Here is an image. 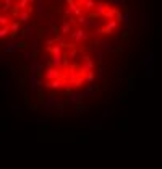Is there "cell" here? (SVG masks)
<instances>
[{"instance_id": "9", "label": "cell", "mask_w": 162, "mask_h": 169, "mask_svg": "<svg viewBox=\"0 0 162 169\" xmlns=\"http://www.w3.org/2000/svg\"><path fill=\"white\" fill-rule=\"evenodd\" d=\"M65 83H67L65 78L60 77V78H55V80H50V86H49V88H52V89H60V88H63V84H65Z\"/></svg>"}, {"instance_id": "46", "label": "cell", "mask_w": 162, "mask_h": 169, "mask_svg": "<svg viewBox=\"0 0 162 169\" xmlns=\"http://www.w3.org/2000/svg\"><path fill=\"white\" fill-rule=\"evenodd\" d=\"M25 2H28V3H29V2H33V0H25Z\"/></svg>"}, {"instance_id": "29", "label": "cell", "mask_w": 162, "mask_h": 169, "mask_svg": "<svg viewBox=\"0 0 162 169\" xmlns=\"http://www.w3.org/2000/svg\"><path fill=\"white\" fill-rule=\"evenodd\" d=\"M67 55H68V59H70V60H76V57H78V52L75 50V47H70V52H68Z\"/></svg>"}, {"instance_id": "35", "label": "cell", "mask_w": 162, "mask_h": 169, "mask_svg": "<svg viewBox=\"0 0 162 169\" xmlns=\"http://www.w3.org/2000/svg\"><path fill=\"white\" fill-rule=\"evenodd\" d=\"M0 25H8V16L7 15H0Z\"/></svg>"}, {"instance_id": "33", "label": "cell", "mask_w": 162, "mask_h": 169, "mask_svg": "<svg viewBox=\"0 0 162 169\" xmlns=\"http://www.w3.org/2000/svg\"><path fill=\"white\" fill-rule=\"evenodd\" d=\"M71 13H73V16H79L81 13H83V8H81V5H78V7L75 8V10H73Z\"/></svg>"}, {"instance_id": "24", "label": "cell", "mask_w": 162, "mask_h": 169, "mask_svg": "<svg viewBox=\"0 0 162 169\" xmlns=\"http://www.w3.org/2000/svg\"><path fill=\"white\" fill-rule=\"evenodd\" d=\"M23 59H25L26 62H33V60H36V54H34L33 50H28V52L23 54Z\"/></svg>"}, {"instance_id": "43", "label": "cell", "mask_w": 162, "mask_h": 169, "mask_svg": "<svg viewBox=\"0 0 162 169\" xmlns=\"http://www.w3.org/2000/svg\"><path fill=\"white\" fill-rule=\"evenodd\" d=\"M84 2H86V0H76V3H78V5H83Z\"/></svg>"}, {"instance_id": "11", "label": "cell", "mask_w": 162, "mask_h": 169, "mask_svg": "<svg viewBox=\"0 0 162 169\" xmlns=\"http://www.w3.org/2000/svg\"><path fill=\"white\" fill-rule=\"evenodd\" d=\"M36 8H37L39 18H44V16H47V10H45L44 0H37V2H36Z\"/></svg>"}, {"instance_id": "34", "label": "cell", "mask_w": 162, "mask_h": 169, "mask_svg": "<svg viewBox=\"0 0 162 169\" xmlns=\"http://www.w3.org/2000/svg\"><path fill=\"white\" fill-rule=\"evenodd\" d=\"M110 114V108H109V104H104V111H102V117H107Z\"/></svg>"}, {"instance_id": "37", "label": "cell", "mask_w": 162, "mask_h": 169, "mask_svg": "<svg viewBox=\"0 0 162 169\" xmlns=\"http://www.w3.org/2000/svg\"><path fill=\"white\" fill-rule=\"evenodd\" d=\"M107 70H106V67H104V69H101L99 70V73H97V77H99V78H106L107 77V73H106Z\"/></svg>"}, {"instance_id": "23", "label": "cell", "mask_w": 162, "mask_h": 169, "mask_svg": "<svg viewBox=\"0 0 162 169\" xmlns=\"http://www.w3.org/2000/svg\"><path fill=\"white\" fill-rule=\"evenodd\" d=\"M83 28H96V26H99V23H97L96 20H89V18H86V21L83 25H81Z\"/></svg>"}, {"instance_id": "10", "label": "cell", "mask_w": 162, "mask_h": 169, "mask_svg": "<svg viewBox=\"0 0 162 169\" xmlns=\"http://www.w3.org/2000/svg\"><path fill=\"white\" fill-rule=\"evenodd\" d=\"M50 62H52V67L54 69H62V54H54L50 55Z\"/></svg>"}, {"instance_id": "7", "label": "cell", "mask_w": 162, "mask_h": 169, "mask_svg": "<svg viewBox=\"0 0 162 169\" xmlns=\"http://www.w3.org/2000/svg\"><path fill=\"white\" fill-rule=\"evenodd\" d=\"M115 20H117V21H122V23H126V25H128L130 21H131V12H125V13L117 12V15H115Z\"/></svg>"}, {"instance_id": "40", "label": "cell", "mask_w": 162, "mask_h": 169, "mask_svg": "<svg viewBox=\"0 0 162 169\" xmlns=\"http://www.w3.org/2000/svg\"><path fill=\"white\" fill-rule=\"evenodd\" d=\"M76 124H79V125H91V124H92V120H78Z\"/></svg>"}, {"instance_id": "14", "label": "cell", "mask_w": 162, "mask_h": 169, "mask_svg": "<svg viewBox=\"0 0 162 169\" xmlns=\"http://www.w3.org/2000/svg\"><path fill=\"white\" fill-rule=\"evenodd\" d=\"M117 12L118 10L117 8H114V7H110V5H109V7L106 8V12H104V18H107V20H114L115 18V15H117Z\"/></svg>"}, {"instance_id": "41", "label": "cell", "mask_w": 162, "mask_h": 169, "mask_svg": "<svg viewBox=\"0 0 162 169\" xmlns=\"http://www.w3.org/2000/svg\"><path fill=\"white\" fill-rule=\"evenodd\" d=\"M39 125H49V120H39Z\"/></svg>"}, {"instance_id": "27", "label": "cell", "mask_w": 162, "mask_h": 169, "mask_svg": "<svg viewBox=\"0 0 162 169\" xmlns=\"http://www.w3.org/2000/svg\"><path fill=\"white\" fill-rule=\"evenodd\" d=\"M8 34H10V28H8V25H3L2 28H0V39L8 36Z\"/></svg>"}, {"instance_id": "44", "label": "cell", "mask_w": 162, "mask_h": 169, "mask_svg": "<svg viewBox=\"0 0 162 169\" xmlns=\"http://www.w3.org/2000/svg\"><path fill=\"white\" fill-rule=\"evenodd\" d=\"M2 59H3V55H2V54H0V64H2Z\"/></svg>"}, {"instance_id": "31", "label": "cell", "mask_w": 162, "mask_h": 169, "mask_svg": "<svg viewBox=\"0 0 162 169\" xmlns=\"http://www.w3.org/2000/svg\"><path fill=\"white\" fill-rule=\"evenodd\" d=\"M70 73H68V78H70V80H76V78L79 77V73L76 72V69H71V70H68Z\"/></svg>"}, {"instance_id": "15", "label": "cell", "mask_w": 162, "mask_h": 169, "mask_svg": "<svg viewBox=\"0 0 162 169\" xmlns=\"http://www.w3.org/2000/svg\"><path fill=\"white\" fill-rule=\"evenodd\" d=\"M29 44H31V50L34 54H37L39 52V36H36V34L31 36L29 37Z\"/></svg>"}, {"instance_id": "36", "label": "cell", "mask_w": 162, "mask_h": 169, "mask_svg": "<svg viewBox=\"0 0 162 169\" xmlns=\"http://www.w3.org/2000/svg\"><path fill=\"white\" fill-rule=\"evenodd\" d=\"M92 124H94V125H91L92 130H96V128H97V130H101V128H102V122H92Z\"/></svg>"}, {"instance_id": "1", "label": "cell", "mask_w": 162, "mask_h": 169, "mask_svg": "<svg viewBox=\"0 0 162 169\" xmlns=\"http://www.w3.org/2000/svg\"><path fill=\"white\" fill-rule=\"evenodd\" d=\"M68 36H70V41L73 44H81L83 41H86V39H89L88 33L84 31V28H78V29H75V31H70Z\"/></svg>"}, {"instance_id": "12", "label": "cell", "mask_w": 162, "mask_h": 169, "mask_svg": "<svg viewBox=\"0 0 162 169\" xmlns=\"http://www.w3.org/2000/svg\"><path fill=\"white\" fill-rule=\"evenodd\" d=\"M16 50H18V44H16V41H11L3 47V54H15Z\"/></svg>"}, {"instance_id": "16", "label": "cell", "mask_w": 162, "mask_h": 169, "mask_svg": "<svg viewBox=\"0 0 162 169\" xmlns=\"http://www.w3.org/2000/svg\"><path fill=\"white\" fill-rule=\"evenodd\" d=\"M8 28H10V34L11 36H16L18 33L21 31V23L20 21H15V23H8Z\"/></svg>"}, {"instance_id": "45", "label": "cell", "mask_w": 162, "mask_h": 169, "mask_svg": "<svg viewBox=\"0 0 162 169\" xmlns=\"http://www.w3.org/2000/svg\"><path fill=\"white\" fill-rule=\"evenodd\" d=\"M70 2H75V0H67V3H70Z\"/></svg>"}, {"instance_id": "21", "label": "cell", "mask_w": 162, "mask_h": 169, "mask_svg": "<svg viewBox=\"0 0 162 169\" xmlns=\"http://www.w3.org/2000/svg\"><path fill=\"white\" fill-rule=\"evenodd\" d=\"M99 46H101V49L104 50V52H110V50H112V44H110V41H107V39L101 41Z\"/></svg>"}, {"instance_id": "2", "label": "cell", "mask_w": 162, "mask_h": 169, "mask_svg": "<svg viewBox=\"0 0 162 169\" xmlns=\"http://www.w3.org/2000/svg\"><path fill=\"white\" fill-rule=\"evenodd\" d=\"M152 75H154V55L152 52H148L144 57V77L152 78Z\"/></svg>"}, {"instance_id": "20", "label": "cell", "mask_w": 162, "mask_h": 169, "mask_svg": "<svg viewBox=\"0 0 162 169\" xmlns=\"http://www.w3.org/2000/svg\"><path fill=\"white\" fill-rule=\"evenodd\" d=\"M71 31V25H70V21H63L62 23V28H60V33L62 34H65V36H68V33Z\"/></svg>"}, {"instance_id": "19", "label": "cell", "mask_w": 162, "mask_h": 169, "mask_svg": "<svg viewBox=\"0 0 162 169\" xmlns=\"http://www.w3.org/2000/svg\"><path fill=\"white\" fill-rule=\"evenodd\" d=\"M18 21H20V23H28V21H29V12H26V10H20Z\"/></svg>"}, {"instance_id": "5", "label": "cell", "mask_w": 162, "mask_h": 169, "mask_svg": "<svg viewBox=\"0 0 162 169\" xmlns=\"http://www.w3.org/2000/svg\"><path fill=\"white\" fill-rule=\"evenodd\" d=\"M99 93H101V89L97 88L96 84H89L86 91L79 93V96H81V101H83L84 98H89V96H97V94H99Z\"/></svg>"}, {"instance_id": "38", "label": "cell", "mask_w": 162, "mask_h": 169, "mask_svg": "<svg viewBox=\"0 0 162 169\" xmlns=\"http://www.w3.org/2000/svg\"><path fill=\"white\" fill-rule=\"evenodd\" d=\"M11 109H13L15 112H21V111H23V106H20V104H11Z\"/></svg>"}, {"instance_id": "22", "label": "cell", "mask_w": 162, "mask_h": 169, "mask_svg": "<svg viewBox=\"0 0 162 169\" xmlns=\"http://www.w3.org/2000/svg\"><path fill=\"white\" fill-rule=\"evenodd\" d=\"M94 80H96V73L92 72V70H89V72L84 75V83L91 84V83H94Z\"/></svg>"}, {"instance_id": "26", "label": "cell", "mask_w": 162, "mask_h": 169, "mask_svg": "<svg viewBox=\"0 0 162 169\" xmlns=\"http://www.w3.org/2000/svg\"><path fill=\"white\" fill-rule=\"evenodd\" d=\"M75 108H76V114H78V116L84 114V112H88V106H83V104H81V101H79L76 106H75Z\"/></svg>"}, {"instance_id": "8", "label": "cell", "mask_w": 162, "mask_h": 169, "mask_svg": "<svg viewBox=\"0 0 162 169\" xmlns=\"http://www.w3.org/2000/svg\"><path fill=\"white\" fill-rule=\"evenodd\" d=\"M115 29H117V20H107L106 26H104V33L106 34H110V33H114Z\"/></svg>"}, {"instance_id": "6", "label": "cell", "mask_w": 162, "mask_h": 169, "mask_svg": "<svg viewBox=\"0 0 162 169\" xmlns=\"http://www.w3.org/2000/svg\"><path fill=\"white\" fill-rule=\"evenodd\" d=\"M29 75H39V72L42 70V67H44V64L40 60H33V62H29Z\"/></svg>"}, {"instance_id": "32", "label": "cell", "mask_w": 162, "mask_h": 169, "mask_svg": "<svg viewBox=\"0 0 162 169\" xmlns=\"http://www.w3.org/2000/svg\"><path fill=\"white\" fill-rule=\"evenodd\" d=\"M16 8L18 10H25L26 7H28V2H25V0H18V2H16V5H15Z\"/></svg>"}, {"instance_id": "42", "label": "cell", "mask_w": 162, "mask_h": 169, "mask_svg": "<svg viewBox=\"0 0 162 169\" xmlns=\"http://www.w3.org/2000/svg\"><path fill=\"white\" fill-rule=\"evenodd\" d=\"M3 89H5V91H8V81L7 80L3 81Z\"/></svg>"}, {"instance_id": "28", "label": "cell", "mask_w": 162, "mask_h": 169, "mask_svg": "<svg viewBox=\"0 0 162 169\" xmlns=\"http://www.w3.org/2000/svg\"><path fill=\"white\" fill-rule=\"evenodd\" d=\"M141 29H148V13H141Z\"/></svg>"}, {"instance_id": "18", "label": "cell", "mask_w": 162, "mask_h": 169, "mask_svg": "<svg viewBox=\"0 0 162 169\" xmlns=\"http://www.w3.org/2000/svg\"><path fill=\"white\" fill-rule=\"evenodd\" d=\"M79 101H81L79 93H75V94H70V98L67 99V104H70V106H76Z\"/></svg>"}, {"instance_id": "30", "label": "cell", "mask_w": 162, "mask_h": 169, "mask_svg": "<svg viewBox=\"0 0 162 169\" xmlns=\"http://www.w3.org/2000/svg\"><path fill=\"white\" fill-rule=\"evenodd\" d=\"M11 5H13V0H3V7H2V10H3V12H8V10L11 8Z\"/></svg>"}, {"instance_id": "39", "label": "cell", "mask_w": 162, "mask_h": 169, "mask_svg": "<svg viewBox=\"0 0 162 169\" xmlns=\"http://www.w3.org/2000/svg\"><path fill=\"white\" fill-rule=\"evenodd\" d=\"M18 15H20V10L16 7H13V10H11V16H13V18H18Z\"/></svg>"}, {"instance_id": "25", "label": "cell", "mask_w": 162, "mask_h": 169, "mask_svg": "<svg viewBox=\"0 0 162 169\" xmlns=\"http://www.w3.org/2000/svg\"><path fill=\"white\" fill-rule=\"evenodd\" d=\"M81 7H83L84 10H88V12H89V10H92V8L96 7V0H86V2H84L83 5H81Z\"/></svg>"}, {"instance_id": "3", "label": "cell", "mask_w": 162, "mask_h": 169, "mask_svg": "<svg viewBox=\"0 0 162 169\" xmlns=\"http://www.w3.org/2000/svg\"><path fill=\"white\" fill-rule=\"evenodd\" d=\"M44 77H45V80H55V78H60V77H63V75L60 73L59 69H54V67H45Z\"/></svg>"}, {"instance_id": "13", "label": "cell", "mask_w": 162, "mask_h": 169, "mask_svg": "<svg viewBox=\"0 0 162 169\" xmlns=\"http://www.w3.org/2000/svg\"><path fill=\"white\" fill-rule=\"evenodd\" d=\"M21 33V36H26V37H31V36H34L36 34V28L34 26H29V25H26L23 29L20 31Z\"/></svg>"}, {"instance_id": "17", "label": "cell", "mask_w": 162, "mask_h": 169, "mask_svg": "<svg viewBox=\"0 0 162 169\" xmlns=\"http://www.w3.org/2000/svg\"><path fill=\"white\" fill-rule=\"evenodd\" d=\"M106 8H107V5L104 3V2H97V3H96V13H94V15L101 18V16L104 15V12H106Z\"/></svg>"}, {"instance_id": "4", "label": "cell", "mask_w": 162, "mask_h": 169, "mask_svg": "<svg viewBox=\"0 0 162 169\" xmlns=\"http://www.w3.org/2000/svg\"><path fill=\"white\" fill-rule=\"evenodd\" d=\"M42 88V81L39 80L37 75H29V89L31 93H39V89Z\"/></svg>"}, {"instance_id": "47", "label": "cell", "mask_w": 162, "mask_h": 169, "mask_svg": "<svg viewBox=\"0 0 162 169\" xmlns=\"http://www.w3.org/2000/svg\"><path fill=\"white\" fill-rule=\"evenodd\" d=\"M52 2H57V0H52Z\"/></svg>"}]
</instances>
